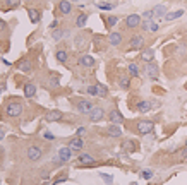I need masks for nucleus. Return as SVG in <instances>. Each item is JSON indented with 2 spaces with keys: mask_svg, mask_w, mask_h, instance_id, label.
<instances>
[{
  "mask_svg": "<svg viewBox=\"0 0 187 185\" xmlns=\"http://www.w3.org/2000/svg\"><path fill=\"white\" fill-rule=\"evenodd\" d=\"M22 113V105L17 101H12V103H7L5 105V115L7 116H19Z\"/></svg>",
  "mask_w": 187,
  "mask_h": 185,
  "instance_id": "obj_1",
  "label": "nucleus"
},
{
  "mask_svg": "<svg viewBox=\"0 0 187 185\" xmlns=\"http://www.w3.org/2000/svg\"><path fill=\"white\" fill-rule=\"evenodd\" d=\"M137 132L139 134H151L153 130H154V122H151V120H139L137 122Z\"/></svg>",
  "mask_w": 187,
  "mask_h": 185,
  "instance_id": "obj_2",
  "label": "nucleus"
},
{
  "mask_svg": "<svg viewBox=\"0 0 187 185\" xmlns=\"http://www.w3.org/2000/svg\"><path fill=\"white\" fill-rule=\"evenodd\" d=\"M76 110L79 113H83V115H89V111L93 110V103L89 100H79L76 103Z\"/></svg>",
  "mask_w": 187,
  "mask_h": 185,
  "instance_id": "obj_3",
  "label": "nucleus"
},
{
  "mask_svg": "<svg viewBox=\"0 0 187 185\" xmlns=\"http://www.w3.org/2000/svg\"><path fill=\"white\" fill-rule=\"evenodd\" d=\"M144 72H146V75H148L149 79H158L160 69H158V65H156L154 62H148L146 67H144Z\"/></svg>",
  "mask_w": 187,
  "mask_h": 185,
  "instance_id": "obj_4",
  "label": "nucleus"
},
{
  "mask_svg": "<svg viewBox=\"0 0 187 185\" xmlns=\"http://www.w3.org/2000/svg\"><path fill=\"white\" fill-rule=\"evenodd\" d=\"M125 26L129 29H136V27L141 26V15L139 14H131L125 17Z\"/></svg>",
  "mask_w": 187,
  "mask_h": 185,
  "instance_id": "obj_5",
  "label": "nucleus"
},
{
  "mask_svg": "<svg viewBox=\"0 0 187 185\" xmlns=\"http://www.w3.org/2000/svg\"><path fill=\"white\" fill-rule=\"evenodd\" d=\"M43 151L41 147H38V146H29L28 151H26V156H28V159H31V161H38L40 158H41Z\"/></svg>",
  "mask_w": 187,
  "mask_h": 185,
  "instance_id": "obj_6",
  "label": "nucleus"
},
{
  "mask_svg": "<svg viewBox=\"0 0 187 185\" xmlns=\"http://www.w3.org/2000/svg\"><path fill=\"white\" fill-rule=\"evenodd\" d=\"M89 120L91 122H100V120H103L105 118V110L101 106H93V110L89 111Z\"/></svg>",
  "mask_w": 187,
  "mask_h": 185,
  "instance_id": "obj_7",
  "label": "nucleus"
},
{
  "mask_svg": "<svg viewBox=\"0 0 187 185\" xmlns=\"http://www.w3.org/2000/svg\"><path fill=\"white\" fill-rule=\"evenodd\" d=\"M108 120H110V123H113V125H120V123H124V115H122L117 108H113V110H110V113H108Z\"/></svg>",
  "mask_w": 187,
  "mask_h": 185,
  "instance_id": "obj_8",
  "label": "nucleus"
},
{
  "mask_svg": "<svg viewBox=\"0 0 187 185\" xmlns=\"http://www.w3.org/2000/svg\"><path fill=\"white\" fill-rule=\"evenodd\" d=\"M144 45V38L141 34H136L131 38V43H129V50H141Z\"/></svg>",
  "mask_w": 187,
  "mask_h": 185,
  "instance_id": "obj_9",
  "label": "nucleus"
},
{
  "mask_svg": "<svg viewBox=\"0 0 187 185\" xmlns=\"http://www.w3.org/2000/svg\"><path fill=\"white\" fill-rule=\"evenodd\" d=\"M72 153H74V151L70 149L69 146H67V147H60V149H58V161L67 163L70 158H72Z\"/></svg>",
  "mask_w": 187,
  "mask_h": 185,
  "instance_id": "obj_10",
  "label": "nucleus"
},
{
  "mask_svg": "<svg viewBox=\"0 0 187 185\" xmlns=\"http://www.w3.org/2000/svg\"><path fill=\"white\" fill-rule=\"evenodd\" d=\"M141 26H143V29L148 31V33H156V31H158V27H160L153 19H144L143 22H141Z\"/></svg>",
  "mask_w": 187,
  "mask_h": 185,
  "instance_id": "obj_11",
  "label": "nucleus"
},
{
  "mask_svg": "<svg viewBox=\"0 0 187 185\" xmlns=\"http://www.w3.org/2000/svg\"><path fill=\"white\" fill-rule=\"evenodd\" d=\"M62 111L60 110H50L48 113L45 115V120L47 122H58V120H62Z\"/></svg>",
  "mask_w": 187,
  "mask_h": 185,
  "instance_id": "obj_12",
  "label": "nucleus"
},
{
  "mask_svg": "<svg viewBox=\"0 0 187 185\" xmlns=\"http://www.w3.org/2000/svg\"><path fill=\"white\" fill-rule=\"evenodd\" d=\"M108 43H110L112 46H120V45H122V33H117V31L110 33V36H108Z\"/></svg>",
  "mask_w": 187,
  "mask_h": 185,
  "instance_id": "obj_13",
  "label": "nucleus"
},
{
  "mask_svg": "<svg viewBox=\"0 0 187 185\" xmlns=\"http://www.w3.org/2000/svg\"><path fill=\"white\" fill-rule=\"evenodd\" d=\"M58 12L62 14V15L70 14V12H72V4H70L69 0H62V2L58 4Z\"/></svg>",
  "mask_w": 187,
  "mask_h": 185,
  "instance_id": "obj_14",
  "label": "nucleus"
},
{
  "mask_svg": "<svg viewBox=\"0 0 187 185\" xmlns=\"http://www.w3.org/2000/svg\"><path fill=\"white\" fill-rule=\"evenodd\" d=\"M79 65H83V67H86V69H91L93 65H95V58H93L91 55H81Z\"/></svg>",
  "mask_w": 187,
  "mask_h": 185,
  "instance_id": "obj_15",
  "label": "nucleus"
},
{
  "mask_svg": "<svg viewBox=\"0 0 187 185\" xmlns=\"http://www.w3.org/2000/svg\"><path fill=\"white\" fill-rule=\"evenodd\" d=\"M141 60L146 62V63H148V62H153L154 60V50H153V48L143 50V52H141Z\"/></svg>",
  "mask_w": 187,
  "mask_h": 185,
  "instance_id": "obj_16",
  "label": "nucleus"
},
{
  "mask_svg": "<svg viewBox=\"0 0 187 185\" xmlns=\"http://www.w3.org/2000/svg\"><path fill=\"white\" fill-rule=\"evenodd\" d=\"M69 147H70L72 151H81V149L84 147V141H83L79 136H77V137H74V139L69 142Z\"/></svg>",
  "mask_w": 187,
  "mask_h": 185,
  "instance_id": "obj_17",
  "label": "nucleus"
},
{
  "mask_svg": "<svg viewBox=\"0 0 187 185\" xmlns=\"http://www.w3.org/2000/svg\"><path fill=\"white\" fill-rule=\"evenodd\" d=\"M35 94H36V86L33 82H26L24 84V96L26 98H33Z\"/></svg>",
  "mask_w": 187,
  "mask_h": 185,
  "instance_id": "obj_18",
  "label": "nucleus"
},
{
  "mask_svg": "<svg viewBox=\"0 0 187 185\" xmlns=\"http://www.w3.org/2000/svg\"><path fill=\"white\" fill-rule=\"evenodd\" d=\"M17 69L21 70V72H29L31 69H33V63H31V60H28V58H24V60L19 62V65H17Z\"/></svg>",
  "mask_w": 187,
  "mask_h": 185,
  "instance_id": "obj_19",
  "label": "nucleus"
},
{
  "mask_svg": "<svg viewBox=\"0 0 187 185\" xmlns=\"http://www.w3.org/2000/svg\"><path fill=\"white\" fill-rule=\"evenodd\" d=\"M106 132H108V136H110V137H120V136H122L120 127H118V125H113V123H112L110 127L106 129Z\"/></svg>",
  "mask_w": 187,
  "mask_h": 185,
  "instance_id": "obj_20",
  "label": "nucleus"
},
{
  "mask_svg": "<svg viewBox=\"0 0 187 185\" xmlns=\"http://www.w3.org/2000/svg\"><path fill=\"white\" fill-rule=\"evenodd\" d=\"M153 14H154V17H165L168 12H166V7L161 4V5H156L153 9Z\"/></svg>",
  "mask_w": 187,
  "mask_h": 185,
  "instance_id": "obj_21",
  "label": "nucleus"
},
{
  "mask_svg": "<svg viewBox=\"0 0 187 185\" xmlns=\"http://www.w3.org/2000/svg\"><path fill=\"white\" fill-rule=\"evenodd\" d=\"M184 9H179V10H175V12H170V14H166L165 15V19L170 22V21H175V19H179V17H182L184 15Z\"/></svg>",
  "mask_w": 187,
  "mask_h": 185,
  "instance_id": "obj_22",
  "label": "nucleus"
},
{
  "mask_svg": "<svg viewBox=\"0 0 187 185\" xmlns=\"http://www.w3.org/2000/svg\"><path fill=\"white\" fill-rule=\"evenodd\" d=\"M122 149L127 151V153H134V151H136V144H134V141L125 139L124 142H122Z\"/></svg>",
  "mask_w": 187,
  "mask_h": 185,
  "instance_id": "obj_23",
  "label": "nucleus"
},
{
  "mask_svg": "<svg viewBox=\"0 0 187 185\" xmlns=\"http://www.w3.org/2000/svg\"><path fill=\"white\" fill-rule=\"evenodd\" d=\"M28 15H29V21L36 24V22H40V12L36 10V9H28Z\"/></svg>",
  "mask_w": 187,
  "mask_h": 185,
  "instance_id": "obj_24",
  "label": "nucleus"
},
{
  "mask_svg": "<svg viewBox=\"0 0 187 185\" xmlns=\"http://www.w3.org/2000/svg\"><path fill=\"white\" fill-rule=\"evenodd\" d=\"M79 163L81 164H91V163H95V158L91 156V154H88V153H83V154L79 156Z\"/></svg>",
  "mask_w": 187,
  "mask_h": 185,
  "instance_id": "obj_25",
  "label": "nucleus"
},
{
  "mask_svg": "<svg viewBox=\"0 0 187 185\" xmlns=\"http://www.w3.org/2000/svg\"><path fill=\"white\" fill-rule=\"evenodd\" d=\"M136 108H137V111H141V113H146V111L151 110V103L149 101H139Z\"/></svg>",
  "mask_w": 187,
  "mask_h": 185,
  "instance_id": "obj_26",
  "label": "nucleus"
},
{
  "mask_svg": "<svg viewBox=\"0 0 187 185\" xmlns=\"http://www.w3.org/2000/svg\"><path fill=\"white\" fill-rule=\"evenodd\" d=\"M96 91H98V98H106V96H108V89H106V86H103L101 82L96 84Z\"/></svg>",
  "mask_w": 187,
  "mask_h": 185,
  "instance_id": "obj_27",
  "label": "nucleus"
},
{
  "mask_svg": "<svg viewBox=\"0 0 187 185\" xmlns=\"http://www.w3.org/2000/svg\"><path fill=\"white\" fill-rule=\"evenodd\" d=\"M118 86H120L122 89H129V88H131V77L122 75V77L118 79Z\"/></svg>",
  "mask_w": 187,
  "mask_h": 185,
  "instance_id": "obj_28",
  "label": "nucleus"
},
{
  "mask_svg": "<svg viewBox=\"0 0 187 185\" xmlns=\"http://www.w3.org/2000/svg\"><path fill=\"white\" fill-rule=\"evenodd\" d=\"M86 22H88V14H79L76 19V26L77 27H84L86 26Z\"/></svg>",
  "mask_w": 187,
  "mask_h": 185,
  "instance_id": "obj_29",
  "label": "nucleus"
},
{
  "mask_svg": "<svg viewBox=\"0 0 187 185\" xmlns=\"http://www.w3.org/2000/svg\"><path fill=\"white\" fill-rule=\"evenodd\" d=\"M55 57H57V60L60 62V63H65L67 58H69V53H67L65 50H58V52L55 53Z\"/></svg>",
  "mask_w": 187,
  "mask_h": 185,
  "instance_id": "obj_30",
  "label": "nucleus"
},
{
  "mask_svg": "<svg viewBox=\"0 0 187 185\" xmlns=\"http://www.w3.org/2000/svg\"><path fill=\"white\" fill-rule=\"evenodd\" d=\"M127 72H129L131 77H137L139 75V67L136 65V63H129V65H127Z\"/></svg>",
  "mask_w": 187,
  "mask_h": 185,
  "instance_id": "obj_31",
  "label": "nucleus"
},
{
  "mask_svg": "<svg viewBox=\"0 0 187 185\" xmlns=\"http://www.w3.org/2000/svg\"><path fill=\"white\" fill-rule=\"evenodd\" d=\"M58 86H60V79H58L57 75H53V77L48 79V88L50 89H55V88H58Z\"/></svg>",
  "mask_w": 187,
  "mask_h": 185,
  "instance_id": "obj_32",
  "label": "nucleus"
},
{
  "mask_svg": "<svg viewBox=\"0 0 187 185\" xmlns=\"http://www.w3.org/2000/svg\"><path fill=\"white\" fill-rule=\"evenodd\" d=\"M105 21H106V27L110 29V27H113V26L118 22V17H117V15H108Z\"/></svg>",
  "mask_w": 187,
  "mask_h": 185,
  "instance_id": "obj_33",
  "label": "nucleus"
},
{
  "mask_svg": "<svg viewBox=\"0 0 187 185\" xmlns=\"http://www.w3.org/2000/svg\"><path fill=\"white\" fill-rule=\"evenodd\" d=\"M52 38L55 41H60L64 38V31L62 29H53V33H52Z\"/></svg>",
  "mask_w": 187,
  "mask_h": 185,
  "instance_id": "obj_34",
  "label": "nucleus"
},
{
  "mask_svg": "<svg viewBox=\"0 0 187 185\" xmlns=\"http://www.w3.org/2000/svg\"><path fill=\"white\" fill-rule=\"evenodd\" d=\"M100 178H103V182H105V184H108V185L113 184V177L108 175V173H100Z\"/></svg>",
  "mask_w": 187,
  "mask_h": 185,
  "instance_id": "obj_35",
  "label": "nucleus"
},
{
  "mask_svg": "<svg viewBox=\"0 0 187 185\" xmlns=\"http://www.w3.org/2000/svg\"><path fill=\"white\" fill-rule=\"evenodd\" d=\"M21 4V0H5V5H7V9H10V7H17Z\"/></svg>",
  "mask_w": 187,
  "mask_h": 185,
  "instance_id": "obj_36",
  "label": "nucleus"
},
{
  "mask_svg": "<svg viewBox=\"0 0 187 185\" xmlns=\"http://www.w3.org/2000/svg\"><path fill=\"white\" fill-rule=\"evenodd\" d=\"M98 9H101V10H112L113 9V4H98Z\"/></svg>",
  "mask_w": 187,
  "mask_h": 185,
  "instance_id": "obj_37",
  "label": "nucleus"
},
{
  "mask_svg": "<svg viewBox=\"0 0 187 185\" xmlns=\"http://www.w3.org/2000/svg\"><path fill=\"white\" fill-rule=\"evenodd\" d=\"M86 93L91 96H98V91H96V86H88L86 88Z\"/></svg>",
  "mask_w": 187,
  "mask_h": 185,
  "instance_id": "obj_38",
  "label": "nucleus"
},
{
  "mask_svg": "<svg viewBox=\"0 0 187 185\" xmlns=\"http://www.w3.org/2000/svg\"><path fill=\"white\" fill-rule=\"evenodd\" d=\"M76 40H77L76 46H77V48H84V45H86V43H84V36H83V34H81V36H77Z\"/></svg>",
  "mask_w": 187,
  "mask_h": 185,
  "instance_id": "obj_39",
  "label": "nucleus"
},
{
  "mask_svg": "<svg viewBox=\"0 0 187 185\" xmlns=\"http://www.w3.org/2000/svg\"><path fill=\"white\" fill-rule=\"evenodd\" d=\"M43 137H45L47 141H55V136H53L52 132H48V130H47V132H43Z\"/></svg>",
  "mask_w": 187,
  "mask_h": 185,
  "instance_id": "obj_40",
  "label": "nucleus"
},
{
  "mask_svg": "<svg viewBox=\"0 0 187 185\" xmlns=\"http://www.w3.org/2000/svg\"><path fill=\"white\" fill-rule=\"evenodd\" d=\"M153 17H154L153 10H146V12L143 14V19H153Z\"/></svg>",
  "mask_w": 187,
  "mask_h": 185,
  "instance_id": "obj_41",
  "label": "nucleus"
},
{
  "mask_svg": "<svg viewBox=\"0 0 187 185\" xmlns=\"http://www.w3.org/2000/svg\"><path fill=\"white\" fill-rule=\"evenodd\" d=\"M153 177V171L146 170V171H141V178H151Z\"/></svg>",
  "mask_w": 187,
  "mask_h": 185,
  "instance_id": "obj_42",
  "label": "nucleus"
},
{
  "mask_svg": "<svg viewBox=\"0 0 187 185\" xmlns=\"http://www.w3.org/2000/svg\"><path fill=\"white\" fill-rule=\"evenodd\" d=\"M84 134H86V129H84V127H79V129H77V136L81 137V136H84Z\"/></svg>",
  "mask_w": 187,
  "mask_h": 185,
  "instance_id": "obj_43",
  "label": "nucleus"
},
{
  "mask_svg": "<svg viewBox=\"0 0 187 185\" xmlns=\"http://www.w3.org/2000/svg\"><path fill=\"white\" fill-rule=\"evenodd\" d=\"M5 27H7V22H5V21H2V19H0V31H4Z\"/></svg>",
  "mask_w": 187,
  "mask_h": 185,
  "instance_id": "obj_44",
  "label": "nucleus"
},
{
  "mask_svg": "<svg viewBox=\"0 0 187 185\" xmlns=\"http://www.w3.org/2000/svg\"><path fill=\"white\" fill-rule=\"evenodd\" d=\"M4 136H5V130H4V127H0V141L4 139Z\"/></svg>",
  "mask_w": 187,
  "mask_h": 185,
  "instance_id": "obj_45",
  "label": "nucleus"
},
{
  "mask_svg": "<svg viewBox=\"0 0 187 185\" xmlns=\"http://www.w3.org/2000/svg\"><path fill=\"white\" fill-rule=\"evenodd\" d=\"M182 158H184V159H187V146H186V149L182 151Z\"/></svg>",
  "mask_w": 187,
  "mask_h": 185,
  "instance_id": "obj_46",
  "label": "nucleus"
},
{
  "mask_svg": "<svg viewBox=\"0 0 187 185\" xmlns=\"http://www.w3.org/2000/svg\"><path fill=\"white\" fill-rule=\"evenodd\" d=\"M186 146H187V141H186Z\"/></svg>",
  "mask_w": 187,
  "mask_h": 185,
  "instance_id": "obj_47",
  "label": "nucleus"
}]
</instances>
